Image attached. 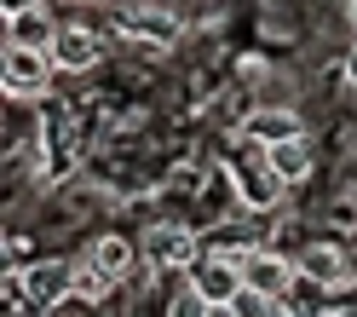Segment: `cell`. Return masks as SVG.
<instances>
[{
	"label": "cell",
	"mask_w": 357,
	"mask_h": 317,
	"mask_svg": "<svg viewBox=\"0 0 357 317\" xmlns=\"http://www.w3.org/2000/svg\"><path fill=\"white\" fill-rule=\"evenodd\" d=\"M190 288H196V306L231 311L236 294L248 288V277H242V254H202L190 265Z\"/></svg>",
	"instance_id": "1"
},
{
	"label": "cell",
	"mask_w": 357,
	"mask_h": 317,
	"mask_svg": "<svg viewBox=\"0 0 357 317\" xmlns=\"http://www.w3.org/2000/svg\"><path fill=\"white\" fill-rule=\"evenodd\" d=\"M58 75V64L47 47H17V40H6V52H0V87H6L12 98H35L47 93Z\"/></svg>",
	"instance_id": "2"
},
{
	"label": "cell",
	"mask_w": 357,
	"mask_h": 317,
	"mask_svg": "<svg viewBox=\"0 0 357 317\" xmlns=\"http://www.w3.org/2000/svg\"><path fill=\"white\" fill-rule=\"evenodd\" d=\"M144 260H150L155 271L185 277V271L202 260V242H196V231H185V225H155V231L144 237Z\"/></svg>",
	"instance_id": "3"
},
{
	"label": "cell",
	"mask_w": 357,
	"mask_h": 317,
	"mask_svg": "<svg viewBox=\"0 0 357 317\" xmlns=\"http://www.w3.org/2000/svg\"><path fill=\"white\" fill-rule=\"evenodd\" d=\"M242 277H248V288L271 294V300L282 306V300H288V288H294L305 271H300V265H288L282 254H271V248H248V254H242Z\"/></svg>",
	"instance_id": "4"
},
{
	"label": "cell",
	"mask_w": 357,
	"mask_h": 317,
	"mask_svg": "<svg viewBox=\"0 0 357 317\" xmlns=\"http://www.w3.org/2000/svg\"><path fill=\"white\" fill-rule=\"evenodd\" d=\"M52 64H58V70H70V75H81V70H93V64H98V35L93 29H81V24H63L58 29V40H52Z\"/></svg>",
	"instance_id": "5"
},
{
	"label": "cell",
	"mask_w": 357,
	"mask_h": 317,
	"mask_svg": "<svg viewBox=\"0 0 357 317\" xmlns=\"http://www.w3.org/2000/svg\"><path fill=\"white\" fill-rule=\"evenodd\" d=\"M63 24H52L47 17V0H35V6L24 12H6V40H17V47H52Z\"/></svg>",
	"instance_id": "6"
},
{
	"label": "cell",
	"mask_w": 357,
	"mask_h": 317,
	"mask_svg": "<svg viewBox=\"0 0 357 317\" xmlns=\"http://www.w3.org/2000/svg\"><path fill=\"white\" fill-rule=\"evenodd\" d=\"M265 162H271L288 185H300V179H311V168H317V156H311V139L305 133H288V139L265 145Z\"/></svg>",
	"instance_id": "7"
},
{
	"label": "cell",
	"mask_w": 357,
	"mask_h": 317,
	"mask_svg": "<svg viewBox=\"0 0 357 317\" xmlns=\"http://www.w3.org/2000/svg\"><path fill=\"white\" fill-rule=\"evenodd\" d=\"M300 271H305V277L317 283V288H340V283L351 277L346 254H340V248H328V242H311L305 254H300Z\"/></svg>",
	"instance_id": "8"
},
{
	"label": "cell",
	"mask_w": 357,
	"mask_h": 317,
	"mask_svg": "<svg viewBox=\"0 0 357 317\" xmlns=\"http://www.w3.org/2000/svg\"><path fill=\"white\" fill-rule=\"evenodd\" d=\"M288 133H305L294 110H259V116H248V139H254L259 150L277 145V139H288Z\"/></svg>",
	"instance_id": "9"
},
{
	"label": "cell",
	"mask_w": 357,
	"mask_h": 317,
	"mask_svg": "<svg viewBox=\"0 0 357 317\" xmlns=\"http://www.w3.org/2000/svg\"><path fill=\"white\" fill-rule=\"evenodd\" d=\"M282 185H288V179L271 168V162H265V168H248V173H242V196H248V202H265V208H271V202L282 196Z\"/></svg>",
	"instance_id": "10"
},
{
	"label": "cell",
	"mask_w": 357,
	"mask_h": 317,
	"mask_svg": "<svg viewBox=\"0 0 357 317\" xmlns=\"http://www.w3.org/2000/svg\"><path fill=\"white\" fill-rule=\"evenodd\" d=\"M93 260L109 271V277H121V271L132 265V242H127V237H98V242H93Z\"/></svg>",
	"instance_id": "11"
},
{
	"label": "cell",
	"mask_w": 357,
	"mask_h": 317,
	"mask_svg": "<svg viewBox=\"0 0 357 317\" xmlns=\"http://www.w3.org/2000/svg\"><path fill=\"white\" fill-rule=\"evenodd\" d=\"M346 81H351V87H357V47H351V52H346Z\"/></svg>",
	"instance_id": "12"
},
{
	"label": "cell",
	"mask_w": 357,
	"mask_h": 317,
	"mask_svg": "<svg viewBox=\"0 0 357 317\" xmlns=\"http://www.w3.org/2000/svg\"><path fill=\"white\" fill-rule=\"evenodd\" d=\"M24 6H35V0H6V12H24Z\"/></svg>",
	"instance_id": "13"
},
{
	"label": "cell",
	"mask_w": 357,
	"mask_h": 317,
	"mask_svg": "<svg viewBox=\"0 0 357 317\" xmlns=\"http://www.w3.org/2000/svg\"><path fill=\"white\" fill-rule=\"evenodd\" d=\"M351 24H357V0H351Z\"/></svg>",
	"instance_id": "14"
}]
</instances>
